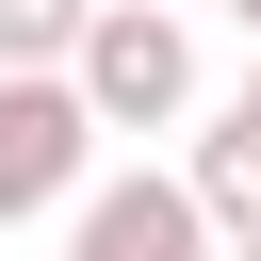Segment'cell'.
Wrapping results in <instances>:
<instances>
[{
	"instance_id": "cell-7",
	"label": "cell",
	"mask_w": 261,
	"mask_h": 261,
	"mask_svg": "<svg viewBox=\"0 0 261 261\" xmlns=\"http://www.w3.org/2000/svg\"><path fill=\"white\" fill-rule=\"evenodd\" d=\"M228 261H261V228H228Z\"/></svg>"
},
{
	"instance_id": "cell-4",
	"label": "cell",
	"mask_w": 261,
	"mask_h": 261,
	"mask_svg": "<svg viewBox=\"0 0 261 261\" xmlns=\"http://www.w3.org/2000/svg\"><path fill=\"white\" fill-rule=\"evenodd\" d=\"M179 179H196V212H212V228H261V65H245V98L196 130V163H179Z\"/></svg>"
},
{
	"instance_id": "cell-3",
	"label": "cell",
	"mask_w": 261,
	"mask_h": 261,
	"mask_svg": "<svg viewBox=\"0 0 261 261\" xmlns=\"http://www.w3.org/2000/svg\"><path fill=\"white\" fill-rule=\"evenodd\" d=\"M65 261H212V212H196V179H98L82 212H65Z\"/></svg>"
},
{
	"instance_id": "cell-1",
	"label": "cell",
	"mask_w": 261,
	"mask_h": 261,
	"mask_svg": "<svg viewBox=\"0 0 261 261\" xmlns=\"http://www.w3.org/2000/svg\"><path fill=\"white\" fill-rule=\"evenodd\" d=\"M65 82H82L98 130H163V114H196V33H179V0H98L82 49H65Z\"/></svg>"
},
{
	"instance_id": "cell-2",
	"label": "cell",
	"mask_w": 261,
	"mask_h": 261,
	"mask_svg": "<svg viewBox=\"0 0 261 261\" xmlns=\"http://www.w3.org/2000/svg\"><path fill=\"white\" fill-rule=\"evenodd\" d=\"M82 163H98L82 82H65V65H0V228L49 212V196H82Z\"/></svg>"
},
{
	"instance_id": "cell-6",
	"label": "cell",
	"mask_w": 261,
	"mask_h": 261,
	"mask_svg": "<svg viewBox=\"0 0 261 261\" xmlns=\"http://www.w3.org/2000/svg\"><path fill=\"white\" fill-rule=\"evenodd\" d=\"M228 16H245V49H261V0H228Z\"/></svg>"
},
{
	"instance_id": "cell-5",
	"label": "cell",
	"mask_w": 261,
	"mask_h": 261,
	"mask_svg": "<svg viewBox=\"0 0 261 261\" xmlns=\"http://www.w3.org/2000/svg\"><path fill=\"white\" fill-rule=\"evenodd\" d=\"M98 0H0V65H65Z\"/></svg>"
}]
</instances>
